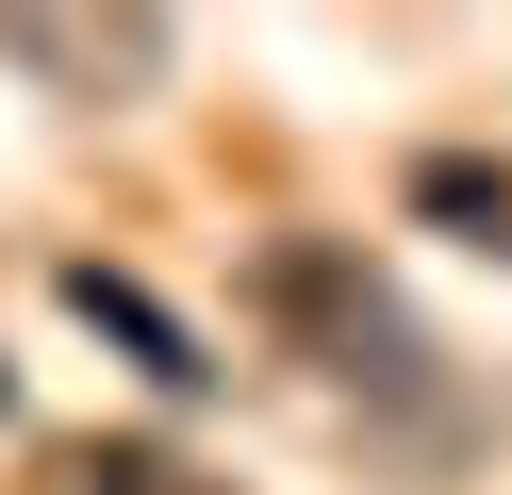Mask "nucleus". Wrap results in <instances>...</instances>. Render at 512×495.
Here are the masks:
<instances>
[{
	"label": "nucleus",
	"mask_w": 512,
	"mask_h": 495,
	"mask_svg": "<svg viewBox=\"0 0 512 495\" xmlns=\"http://www.w3.org/2000/svg\"><path fill=\"white\" fill-rule=\"evenodd\" d=\"M50 495H232V479H199V462L149 446V429H83V446L50 462Z\"/></svg>",
	"instance_id": "nucleus-1"
},
{
	"label": "nucleus",
	"mask_w": 512,
	"mask_h": 495,
	"mask_svg": "<svg viewBox=\"0 0 512 495\" xmlns=\"http://www.w3.org/2000/svg\"><path fill=\"white\" fill-rule=\"evenodd\" d=\"M67 314H83V330H116V347H133L149 380H215V363L182 347V314H149V297L116 281V264H67Z\"/></svg>",
	"instance_id": "nucleus-2"
},
{
	"label": "nucleus",
	"mask_w": 512,
	"mask_h": 495,
	"mask_svg": "<svg viewBox=\"0 0 512 495\" xmlns=\"http://www.w3.org/2000/svg\"><path fill=\"white\" fill-rule=\"evenodd\" d=\"M413 215L512 264V165H479V149H430V165H413Z\"/></svg>",
	"instance_id": "nucleus-3"
},
{
	"label": "nucleus",
	"mask_w": 512,
	"mask_h": 495,
	"mask_svg": "<svg viewBox=\"0 0 512 495\" xmlns=\"http://www.w3.org/2000/svg\"><path fill=\"white\" fill-rule=\"evenodd\" d=\"M17 50H34V66H116V83H149L166 33H149V17H100V33H83V17H17Z\"/></svg>",
	"instance_id": "nucleus-4"
},
{
	"label": "nucleus",
	"mask_w": 512,
	"mask_h": 495,
	"mask_svg": "<svg viewBox=\"0 0 512 495\" xmlns=\"http://www.w3.org/2000/svg\"><path fill=\"white\" fill-rule=\"evenodd\" d=\"M0 396H17V380H0Z\"/></svg>",
	"instance_id": "nucleus-5"
}]
</instances>
